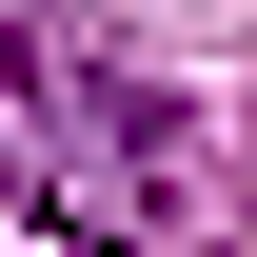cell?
<instances>
[{
    "instance_id": "1",
    "label": "cell",
    "mask_w": 257,
    "mask_h": 257,
    "mask_svg": "<svg viewBox=\"0 0 257 257\" xmlns=\"http://www.w3.org/2000/svg\"><path fill=\"white\" fill-rule=\"evenodd\" d=\"M0 79H20V218L60 257H159L198 218V119L139 60H79V40H0Z\"/></svg>"
}]
</instances>
